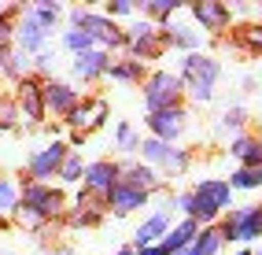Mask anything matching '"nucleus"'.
<instances>
[{
    "mask_svg": "<svg viewBox=\"0 0 262 255\" xmlns=\"http://www.w3.org/2000/svg\"><path fill=\"white\" fill-rule=\"evenodd\" d=\"M63 211H67V196H63V189L26 181L23 193H19V211H15V222H23L26 229H41L45 222L59 218Z\"/></svg>",
    "mask_w": 262,
    "mask_h": 255,
    "instance_id": "nucleus-1",
    "label": "nucleus"
},
{
    "mask_svg": "<svg viewBox=\"0 0 262 255\" xmlns=\"http://www.w3.org/2000/svg\"><path fill=\"white\" fill-rule=\"evenodd\" d=\"M192 222H203V226H214V218H222L225 211L233 207V189L225 178H203L192 185Z\"/></svg>",
    "mask_w": 262,
    "mask_h": 255,
    "instance_id": "nucleus-2",
    "label": "nucleus"
},
{
    "mask_svg": "<svg viewBox=\"0 0 262 255\" xmlns=\"http://www.w3.org/2000/svg\"><path fill=\"white\" fill-rule=\"evenodd\" d=\"M218 74H222V63L211 59V56H203V52H188L181 59V71H178L181 85L188 89V96L196 100V104H211V100H214Z\"/></svg>",
    "mask_w": 262,
    "mask_h": 255,
    "instance_id": "nucleus-3",
    "label": "nucleus"
},
{
    "mask_svg": "<svg viewBox=\"0 0 262 255\" xmlns=\"http://www.w3.org/2000/svg\"><path fill=\"white\" fill-rule=\"evenodd\" d=\"M71 26L74 30H85L93 37L96 48H126V30L115 26L103 11H89V8H71Z\"/></svg>",
    "mask_w": 262,
    "mask_h": 255,
    "instance_id": "nucleus-4",
    "label": "nucleus"
},
{
    "mask_svg": "<svg viewBox=\"0 0 262 255\" xmlns=\"http://www.w3.org/2000/svg\"><path fill=\"white\" fill-rule=\"evenodd\" d=\"M185 96V85L173 71H151L144 78V108L151 111H163V108H178Z\"/></svg>",
    "mask_w": 262,
    "mask_h": 255,
    "instance_id": "nucleus-5",
    "label": "nucleus"
},
{
    "mask_svg": "<svg viewBox=\"0 0 262 255\" xmlns=\"http://www.w3.org/2000/svg\"><path fill=\"white\" fill-rule=\"evenodd\" d=\"M218 229L233 244H251L262 237V207H229L222 215Z\"/></svg>",
    "mask_w": 262,
    "mask_h": 255,
    "instance_id": "nucleus-6",
    "label": "nucleus"
},
{
    "mask_svg": "<svg viewBox=\"0 0 262 255\" xmlns=\"http://www.w3.org/2000/svg\"><path fill=\"white\" fill-rule=\"evenodd\" d=\"M126 48H129V59H137V63H144V59H159V56H163V48H166L159 23H148V19L133 23V26L126 30Z\"/></svg>",
    "mask_w": 262,
    "mask_h": 255,
    "instance_id": "nucleus-7",
    "label": "nucleus"
},
{
    "mask_svg": "<svg viewBox=\"0 0 262 255\" xmlns=\"http://www.w3.org/2000/svg\"><path fill=\"white\" fill-rule=\"evenodd\" d=\"M141 163H148L151 170L159 166V170H166V174H185V170L192 166V156L185 148H173L166 141L148 137V141H141Z\"/></svg>",
    "mask_w": 262,
    "mask_h": 255,
    "instance_id": "nucleus-8",
    "label": "nucleus"
},
{
    "mask_svg": "<svg viewBox=\"0 0 262 255\" xmlns=\"http://www.w3.org/2000/svg\"><path fill=\"white\" fill-rule=\"evenodd\" d=\"M67 141H52V144H45V148H37L33 156L26 159V174H30V181H37V185H48V178H56V170H59V163H63V156H67Z\"/></svg>",
    "mask_w": 262,
    "mask_h": 255,
    "instance_id": "nucleus-9",
    "label": "nucleus"
},
{
    "mask_svg": "<svg viewBox=\"0 0 262 255\" xmlns=\"http://www.w3.org/2000/svg\"><path fill=\"white\" fill-rule=\"evenodd\" d=\"M41 100H45V115L52 111V115H59V118H67L78 104H81V93L74 89L71 81H56V78H45L41 81Z\"/></svg>",
    "mask_w": 262,
    "mask_h": 255,
    "instance_id": "nucleus-10",
    "label": "nucleus"
},
{
    "mask_svg": "<svg viewBox=\"0 0 262 255\" xmlns=\"http://www.w3.org/2000/svg\"><path fill=\"white\" fill-rule=\"evenodd\" d=\"M103 118H107V100H103V96H89V100H81L63 122L74 130V137H85V133H93V130L103 126Z\"/></svg>",
    "mask_w": 262,
    "mask_h": 255,
    "instance_id": "nucleus-11",
    "label": "nucleus"
},
{
    "mask_svg": "<svg viewBox=\"0 0 262 255\" xmlns=\"http://www.w3.org/2000/svg\"><path fill=\"white\" fill-rule=\"evenodd\" d=\"M185 126H188V111L178 104V108H163V111H151L148 115V130H151V137L155 141H166V144H173L185 133Z\"/></svg>",
    "mask_w": 262,
    "mask_h": 255,
    "instance_id": "nucleus-12",
    "label": "nucleus"
},
{
    "mask_svg": "<svg viewBox=\"0 0 262 255\" xmlns=\"http://www.w3.org/2000/svg\"><path fill=\"white\" fill-rule=\"evenodd\" d=\"M118 181H122V185H129V189H137V193H144V196H151V193H159V189H163L159 170H151L148 163H137V159L118 163Z\"/></svg>",
    "mask_w": 262,
    "mask_h": 255,
    "instance_id": "nucleus-13",
    "label": "nucleus"
},
{
    "mask_svg": "<svg viewBox=\"0 0 262 255\" xmlns=\"http://www.w3.org/2000/svg\"><path fill=\"white\" fill-rule=\"evenodd\" d=\"M118 185V163L115 159H96V163H85V174H81V189L85 193H96V196H107Z\"/></svg>",
    "mask_w": 262,
    "mask_h": 255,
    "instance_id": "nucleus-14",
    "label": "nucleus"
},
{
    "mask_svg": "<svg viewBox=\"0 0 262 255\" xmlns=\"http://www.w3.org/2000/svg\"><path fill=\"white\" fill-rule=\"evenodd\" d=\"M170 211H173V200L166 203V207H159L155 215H148L141 226H137V233H133V251H141V248H151V244H159L163 237H166V229H170Z\"/></svg>",
    "mask_w": 262,
    "mask_h": 255,
    "instance_id": "nucleus-15",
    "label": "nucleus"
},
{
    "mask_svg": "<svg viewBox=\"0 0 262 255\" xmlns=\"http://www.w3.org/2000/svg\"><path fill=\"white\" fill-rule=\"evenodd\" d=\"M188 11H192V19L200 23V30H207V33H222L233 23L229 4H222V0H200V4H192Z\"/></svg>",
    "mask_w": 262,
    "mask_h": 255,
    "instance_id": "nucleus-16",
    "label": "nucleus"
},
{
    "mask_svg": "<svg viewBox=\"0 0 262 255\" xmlns=\"http://www.w3.org/2000/svg\"><path fill=\"white\" fill-rule=\"evenodd\" d=\"M15 108H19V118H26V122H41V118H45L41 81L33 78V74L19 81V93H15Z\"/></svg>",
    "mask_w": 262,
    "mask_h": 255,
    "instance_id": "nucleus-17",
    "label": "nucleus"
},
{
    "mask_svg": "<svg viewBox=\"0 0 262 255\" xmlns=\"http://www.w3.org/2000/svg\"><path fill=\"white\" fill-rule=\"evenodd\" d=\"M15 41H19V52H23V56H30V52L37 56V52H45V45H48V30H41V26L23 11L19 23H15Z\"/></svg>",
    "mask_w": 262,
    "mask_h": 255,
    "instance_id": "nucleus-18",
    "label": "nucleus"
},
{
    "mask_svg": "<svg viewBox=\"0 0 262 255\" xmlns=\"http://www.w3.org/2000/svg\"><path fill=\"white\" fill-rule=\"evenodd\" d=\"M74 74L81 81H96V78H107V67H111V52H103V48H89V52L74 56Z\"/></svg>",
    "mask_w": 262,
    "mask_h": 255,
    "instance_id": "nucleus-19",
    "label": "nucleus"
},
{
    "mask_svg": "<svg viewBox=\"0 0 262 255\" xmlns=\"http://www.w3.org/2000/svg\"><path fill=\"white\" fill-rule=\"evenodd\" d=\"M103 200H107V211H115L118 218H122V215H133V211H141L144 203H148L144 193H137V189H129V185H122V181H118Z\"/></svg>",
    "mask_w": 262,
    "mask_h": 255,
    "instance_id": "nucleus-20",
    "label": "nucleus"
},
{
    "mask_svg": "<svg viewBox=\"0 0 262 255\" xmlns=\"http://www.w3.org/2000/svg\"><path fill=\"white\" fill-rule=\"evenodd\" d=\"M229 156L240 166H262V137H255V133H240V137L229 141Z\"/></svg>",
    "mask_w": 262,
    "mask_h": 255,
    "instance_id": "nucleus-21",
    "label": "nucleus"
},
{
    "mask_svg": "<svg viewBox=\"0 0 262 255\" xmlns=\"http://www.w3.org/2000/svg\"><path fill=\"white\" fill-rule=\"evenodd\" d=\"M196 233H200V226L192 222V218H181L173 229H166V237L159 241V248H163V255H178V251H185L192 241H196Z\"/></svg>",
    "mask_w": 262,
    "mask_h": 255,
    "instance_id": "nucleus-22",
    "label": "nucleus"
},
{
    "mask_svg": "<svg viewBox=\"0 0 262 255\" xmlns=\"http://www.w3.org/2000/svg\"><path fill=\"white\" fill-rule=\"evenodd\" d=\"M107 78L118 81V85H141V81L148 78V67L137 63V59H129V56H126V59H111Z\"/></svg>",
    "mask_w": 262,
    "mask_h": 255,
    "instance_id": "nucleus-23",
    "label": "nucleus"
},
{
    "mask_svg": "<svg viewBox=\"0 0 262 255\" xmlns=\"http://www.w3.org/2000/svg\"><path fill=\"white\" fill-rule=\"evenodd\" d=\"M81 174H85V159H81V152H78V148H67V156H63V163H59V170H56V178H59L63 185H78Z\"/></svg>",
    "mask_w": 262,
    "mask_h": 255,
    "instance_id": "nucleus-24",
    "label": "nucleus"
},
{
    "mask_svg": "<svg viewBox=\"0 0 262 255\" xmlns=\"http://www.w3.org/2000/svg\"><path fill=\"white\" fill-rule=\"evenodd\" d=\"M222 248H225V237H222L218 226H203L196 233V241H192V251L196 255H218Z\"/></svg>",
    "mask_w": 262,
    "mask_h": 255,
    "instance_id": "nucleus-25",
    "label": "nucleus"
},
{
    "mask_svg": "<svg viewBox=\"0 0 262 255\" xmlns=\"http://www.w3.org/2000/svg\"><path fill=\"white\" fill-rule=\"evenodd\" d=\"M15 211H19V185L11 178H0V226L15 218Z\"/></svg>",
    "mask_w": 262,
    "mask_h": 255,
    "instance_id": "nucleus-26",
    "label": "nucleus"
},
{
    "mask_svg": "<svg viewBox=\"0 0 262 255\" xmlns=\"http://www.w3.org/2000/svg\"><path fill=\"white\" fill-rule=\"evenodd\" d=\"M229 189H244V193H251V189H262V166H240L229 174Z\"/></svg>",
    "mask_w": 262,
    "mask_h": 255,
    "instance_id": "nucleus-27",
    "label": "nucleus"
},
{
    "mask_svg": "<svg viewBox=\"0 0 262 255\" xmlns=\"http://www.w3.org/2000/svg\"><path fill=\"white\" fill-rule=\"evenodd\" d=\"M26 15L33 23H37L41 30H52L59 23V15H63V8L59 4H52V0H41V4H33V8H26Z\"/></svg>",
    "mask_w": 262,
    "mask_h": 255,
    "instance_id": "nucleus-28",
    "label": "nucleus"
},
{
    "mask_svg": "<svg viewBox=\"0 0 262 255\" xmlns=\"http://www.w3.org/2000/svg\"><path fill=\"white\" fill-rule=\"evenodd\" d=\"M236 45L244 48V52H258L262 56V23H248V26H240V37H236Z\"/></svg>",
    "mask_w": 262,
    "mask_h": 255,
    "instance_id": "nucleus-29",
    "label": "nucleus"
},
{
    "mask_svg": "<svg viewBox=\"0 0 262 255\" xmlns=\"http://www.w3.org/2000/svg\"><path fill=\"white\" fill-rule=\"evenodd\" d=\"M244 126H248V111H244V108H229L218 118V133H233V137H240Z\"/></svg>",
    "mask_w": 262,
    "mask_h": 255,
    "instance_id": "nucleus-30",
    "label": "nucleus"
},
{
    "mask_svg": "<svg viewBox=\"0 0 262 255\" xmlns=\"http://www.w3.org/2000/svg\"><path fill=\"white\" fill-rule=\"evenodd\" d=\"M63 48H67V52H74V56H81V52H89V48H96L93 45V37H89V33H85V30H63Z\"/></svg>",
    "mask_w": 262,
    "mask_h": 255,
    "instance_id": "nucleus-31",
    "label": "nucleus"
},
{
    "mask_svg": "<svg viewBox=\"0 0 262 255\" xmlns=\"http://www.w3.org/2000/svg\"><path fill=\"white\" fill-rule=\"evenodd\" d=\"M178 8H181L178 0H144V4H141V11L148 15V23H155V19H170Z\"/></svg>",
    "mask_w": 262,
    "mask_h": 255,
    "instance_id": "nucleus-32",
    "label": "nucleus"
},
{
    "mask_svg": "<svg viewBox=\"0 0 262 255\" xmlns=\"http://www.w3.org/2000/svg\"><path fill=\"white\" fill-rule=\"evenodd\" d=\"M115 141H118V148L126 152V156H137V152H141V137H137V130H133L129 122H122V126L115 130Z\"/></svg>",
    "mask_w": 262,
    "mask_h": 255,
    "instance_id": "nucleus-33",
    "label": "nucleus"
},
{
    "mask_svg": "<svg viewBox=\"0 0 262 255\" xmlns=\"http://www.w3.org/2000/svg\"><path fill=\"white\" fill-rule=\"evenodd\" d=\"M19 8L4 4V15H0V45H11V33H15V23H19Z\"/></svg>",
    "mask_w": 262,
    "mask_h": 255,
    "instance_id": "nucleus-34",
    "label": "nucleus"
},
{
    "mask_svg": "<svg viewBox=\"0 0 262 255\" xmlns=\"http://www.w3.org/2000/svg\"><path fill=\"white\" fill-rule=\"evenodd\" d=\"M19 126V108H15V96H0V130H15Z\"/></svg>",
    "mask_w": 262,
    "mask_h": 255,
    "instance_id": "nucleus-35",
    "label": "nucleus"
},
{
    "mask_svg": "<svg viewBox=\"0 0 262 255\" xmlns=\"http://www.w3.org/2000/svg\"><path fill=\"white\" fill-rule=\"evenodd\" d=\"M133 11H137V8L129 4V0H115V4H107V11H103V15L115 23V19H126V15H133Z\"/></svg>",
    "mask_w": 262,
    "mask_h": 255,
    "instance_id": "nucleus-36",
    "label": "nucleus"
},
{
    "mask_svg": "<svg viewBox=\"0 0 262 255\" xmlns=\"http://www.w3.org/2000/svg\"><path fill=\"white\" fill-rule=\"evenodd\" d=\"M11 59H15V45H0V74H4V78L11 71Z\"/></svg>",
    "mask_w": 262,
    "mask_h": 255,
    "instance_id": "nucleus-37",
    "label": "nucleus"
},
{
    "mask_svg": "<svg viewBox=\"0 0 262 255\" xmlns=\"http://www.w3.org/2000/svg\"><path fill=\"white\" fill-rule=\"evenodd\" d=\"M48 67H52V56H48V52H37V56H33V63H30V71H48Z\"/></svg>",
    "mask_w": 262,
    "mask_h": 255,
    "instance_id": "nucleus-38",
    "label": "nucleus"
},
{
    "mask_svg": "<svg viewBox=\"0 0 262 255\" xmlns=\"http://www.w3.org/2000/svg\"><path fill=\"white\" fill-rule=\"evenodd\" d=\"M137 255H163V248H159V244H151V248H141Z\"/></svg>",
    "mask_w": 262,
    "mask_h": 255,
    "instance_id": "nucleus-39",
    "label": "nucleus"
},
{
    "mask_svg": "<svg viewBox=\"0 0 262 255\" xmlns=\"http://www.w3.org/2000/svg\"><path fill=\"white\" fill-rule=\"evenodd\" d=\"M115 255H137V251H133V248H122V251H115Z\"/></svg>",
    "mask_w": 262,
    "mask_h": 255,
    "instance_id": "nucleus-40",
    "label": "nucleus"
},
{
    "mask_svg": "<svg viewBox=\"0 0 262 255\" xmlns=\"http://www.w3.org/2000/svg\"><path fill=\"white\" fill-rule=\"evenodd\" d=\"M236 255H251V248H244V251H236Z\"/></svg>",
    "mask_w": 262,
    "mask_h": 255,
    "instance_id": "nucleus-41",
    "label": "nucleus"
},
{
    "mask_svg": "<svg viewBox=\"0 0 262 255\" xmlns=\"http://www.w3.org/2000/svg\"><path fill=\"white\" fill-rule=\"evenodd\" d=\"M251 255H262V244H258V248H255V251H251Z\"/></svg>",
    "mask_w": 262,
    "mask_h": 255,
    "instance_id": "nucleus-42",
    "label": "nucleus"
},
{
    "mask_svg": "<svg viewBox=\"0 0 262 255\" xmlns=\"http://www.w3.org/2000/svg\"><path fill=\"white\" fill-rule=\"evenodd\" d=\"M0 15H4V4H0Z\"/></svg>",
    "mask_w": 262,
    "mask_h": 255,
    "instance_id": "nucleus-43",
    "label": "nucleus"
},
{
    "mask_svg": "<svg viewBox=\"0 0 262 255\" xmlns=\"http://www.w3.org/2000/svg\"><path fill=\"white\" fill-rule=\"evenodd\" d=\"M258 207H262V203H258Z\"/></svg>",
    "mask_w": 262,
    "mask_h": 255,
    "instance_id": "nucleus-44",
    "label": "nucleus"
}]
</instances>
